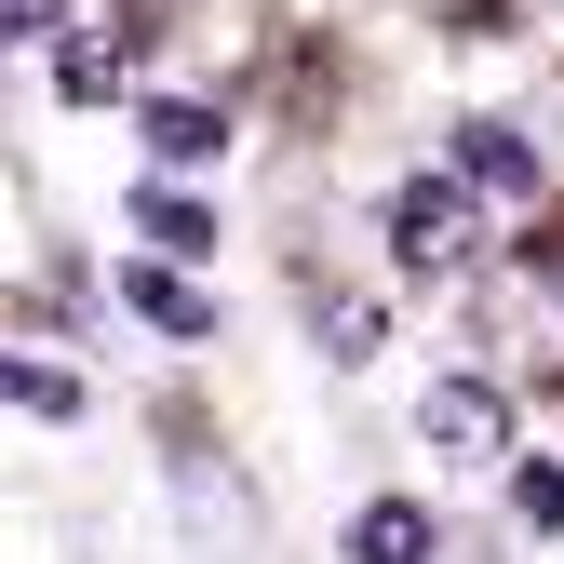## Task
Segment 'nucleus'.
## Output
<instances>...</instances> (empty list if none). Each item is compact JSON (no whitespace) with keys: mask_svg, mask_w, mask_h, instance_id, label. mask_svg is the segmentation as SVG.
<instances>
[{"mask_svg":"<svg viewBox=\"0 0 564 564\" xmlns=\"http://www.w3.org/2000/svg\"><path fill=\"white\" fill-rule=\"evenodd\" d=\"M349 564H431V511H416V498H377L364 524H349Z\"/></svg>","mask_w":564,"mask_h":564,"instance_id":"5","label":"nucleus"},{"mask_svg":"<svg viewBox=\"0 0 564 564\" xmlns=\"http://www.w3.org/2000/svg\"><path fill=\"white\" fill-rule=\"evenodd\" d=\"M0 403H28V416H82V377H54V364H0Z\"/></svg>","mask_w":564,"mask_h":564,"instance_id":"8","label":"nucleus"},{"mask_svg":"<svg viewBox=\"0 0 564 564\" xmlns=\"http://www.w3.org/2000/svg\"><path fill=\"white\" fill-rule=\"evenodd\" d=\"M54 14L67 0H0V41H54Z\"/></svg>","mask_w":564,"mask_h":564,"instance_id":"10","label":"nucleus"},{"mask_svg":"<svg viewBox=\"0 0 564 564\" xmlns=\"http://www.w3.org/2000/svg\"><path fill=\"white\" fill-rule=\"evenodd\" d=\"M54 82H67V95H108V82H121V41H67Z\"/></svg>","mask_w":564,"mask_h":564,"instance_id":"9","label":"nucleus"},{"mask_svg":"<svg viewBox=\"0 0 564 564\" xmlns=\"http://www.w3.org/2000/svg\"><path fill=\"white\" fill-rule=\"evenodd\" d=\"M390 242H403V269H457V256H470V202H457L444 175H416V188L390 202Z\"/></svg>","mask_w":564,"mask_h":564,"instance_id":"1","label":"nucleus"},{"mask_svg":"<svg viewBox=\"0 0 564 564\" xmlns=\"http://www.w3.org/2000/svg\"><path fill=\"white\" fill-rule=\"evenodd\" d=\"M416 431H431L444 457H470V470H484V457L511 444V416H498V390H470V377H444L431 403H416Z\"/></svg>","mask_w":564,"mask_h":564,"instance_id":"2","label":"nucleus"},{"mask_svg":"<svg viewBox=\"0 0 564 564\" xmlns=\"http://www.w3.org/2000/svg\"><path fill=\"white\" fill-rule=\"evenodd\" d=\"M134 229H149L162 256H202V242H216V229H202V202H175L162 175H149V188H134Z\"/></svg>","mask_w":564,"mask_h":564,"instance_id":"7","label":"nucleus"},{"mask_svg":"<svg viewBox=\"0 0 564 564\" xmlns=\"http://www.w3.org/2000/svg\"><path fill=\"white\" fill-rule=\"evenodd\" d=\"M149 149H162V162H216V149H229V121L202 108V95H162V108H149Z\"/></svg>","mask_w":564,"mask_h":564,"instance_id":"6","label":"nucleus"},{"mask_svg":"<svg viewBox=\"0 0 564 564\" xmlns=\"http://www.w3.org/2000/svg\"><path fill=\"white\" fill-rule=\"evenodd\" d=\"M457 175L498 188V202H538V149H524L511 121H470V134H457Z\"/></svg>","mask_w":564,"mask_h":564,"instance_id":"3","label":"nucleus"},{"mask_svg":"<svg viewBox=\"0 0 564 564\" xmlns=\"http://www.w3.org/2000/svg\"><path fill=\"white\" fill-rule=\"evenodd\" d=\"M121 296H134V310H149L162 336H216V296H202V282H175L162 256H149V269H121Z\"/></svg>","mask_w":564,"mask_h":564,"instance_id":"4","label":"nucleus"}]
</instances>
